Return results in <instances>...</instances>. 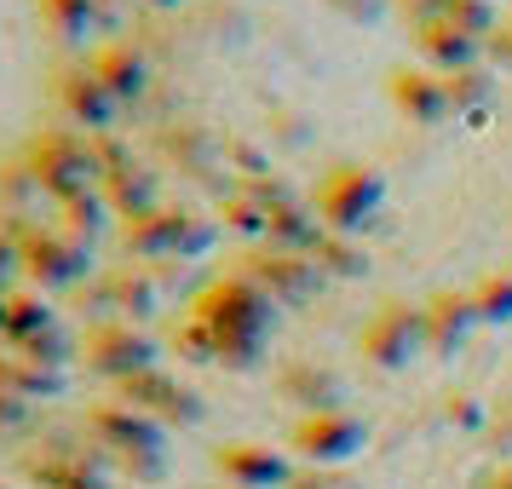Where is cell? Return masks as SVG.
<instances>
[{
    "instance_id": "3",
    "label": "cell",
    "mask_w": 512,
    "mask_h": 489,
    "mask_svg": "<svg viewBox=\"0 0 512 489\" xmlns=\"http://www.w3.org/2000/svg\"><path fill=\"white\" fill-rule=\"evenodd\" d=\"M24 162L35 167L47 202H70V196H81V190H98V179H104V173H98V156H93V139L75 133V127H64V121L29 133Z\"/></svg>"
},
{
    "instance_id": "39",
    "label": "cell",
    "mask_w": 512,
    "mask_h": 489,
    "mask_svg": "<svg viewBox=\"0 0 512 489\" xmlns=\"http://www.w3.org/2000/svg\"><path fill=\"white\" fill-rule=\"evenodd\" d=\"M29 426H35V403H24V397H12V392H0V443L29 438Z\"/></svg>"
},
{
    "instance_id": "41",
    "label": "cell",
    "mask_w": 512,
    "mask_h": 489,
    "mask_svg": "<svg viewBox=\"0 0 512 489\" xmlns=\"http://www.w3.org/2000/svg\"><path fill=\"white\" fill-rule=\"evenodd\" d=\"M93 156H98V173H116V167L133 162V144L121 139V127H116V133H98L93 139Z\"/></svg>"
},
{
    "instance_id": "31",
    "label": "cell",
    "mask_w": 512,
    "mask_h": 489,
    "mask_svg": "<svg viewBox=\"0 0 512 489\" xmlns=\"http://www.w3.org/2000/svg\"><path fill=\"white\" fill-rule=\"evenodd\" d=\"M213 219H219V231H236L242 242H265V208H259L242 185H231L225 196H219Z\"/></svg>"
},
{
    "instance_id": "35",
    "label": "cell",
    "mask_w": 512,
    "mask_h": 489,
    "mask_svg": "<svg viewBox=\"0 0 512 489\" xmlns=\"http://www.w3.org/2000/svg\"><path fill=\"white\" fill-rule=\"evenodd\" d=\"M116 472H121V478H133L139 489L162 484V478H167V449H139V455H116Z\"/></svg>"
},
{
    "instance_id": "29",
    "label": "cell",
    "mask_w": 512,
    "mask_h": 489,
    "mask_svg": "<svg viewBox=\"0 0 512 489\" xmlns=\"http://www.w3.org/2000/svg\"><path fill=\"white\" fill-rule=\"evenodd\" d=\"M443 87H449V110H455V116L478 121L489 110V98H495V70H489V64H472V70L443 75Z\"/></svg>"
},
{
    "instance_id": "51",
    "label": "cell",
    "mask_w": 512,
    "mask_h": 489,
    "mask_svg": "<svg viewBox=\"0 0 512 489\" xmlns=\"http://www.w3.org/2000/svg\"><path fill=\"white\" fill-rule=\"evenodd\" d=\"M0 489H12V484H0Z\"/></svg>"
},
{
    "instance_id": "34",
    "label": "cell",
    "mask_w": 512,
    "mask_h": 489,
    "mask_svg": "<svg viewBox=\"0 0 512 489\" xmlns=\"http://www.w3.org/2000/svg\"><path fill=\"white\" fill-rule=\"evenodd\" d=\"M225 167L236 173V185H248V179H271V150L248 133H225Z\"/></svg>"
},
{
    "instance_id": "32",
    "label": "cell",
    "mask_w": 512,
    "mask_h": 489,
    "mask_svg": "<svg viewBox=\"0 0 512 489\" xmlns=\"http://www.w3.org/2000/svg\"><path fill=\"white\" fill-rule=\"evenodd\" d=\"M311 259L323 265V277H369V248H363L357 236L323 231V242L311 248Z\"/></svg>"
},
{
    "instance_id": "21",
    "label": "cell",
    "mask_w": 512,
    "mask_h": 489,
    "mask_svg": "<svg viewBox=\"0 0 512 489\" xmlns=\"http://www.w3.org/2000/svg\"><path fill=\"white\" fill-rule=\"evenodd\" d=\"M179 225H185V208H173V202L139 213V219L121 225V254L144 259V265L150 259H179Z\"/></svg>"
},
{
    "instance_id": "11",
    "label": "cell",
    "mask_w": 512,
    "mask_h": 489,
    "mask_svg": "<svg viewBox=\"0 0 512 489\" xmlns=\"http://www.w3.org/2000/svg\"><path fill=\"white\" fill-rule=\"evenodd\" d=\"M357 346L374 369H409L420 351H426V311L415 300H380L374 317L363 323Z\"/></svg>"
},
{
    "instance_id": "36",
    "label": "cell",
    "mask_w": 512,
    "mask_h": 489,
    "mask_svg": "<svg viewBox=\"0 0 512 489\" xmlns=\"http://www.w3.org/2000/svg\"><path fill=\"white\" fill-rule=\"evenodd\" d=\"M443 420H449V426H461V432H484L489 409H484V397H478V392H449V397H443Z\"/></svg>"
},
{
    "instance_id": "10",
    "label": "cell",
    "mask_w": 512,
    "mask_h": 489,
    "mask_svg": "<svg viewBox=\"0 0 512 489\" xmlns=\"http://www.w3.org/2000/svg\"><path fill=\"white\" fill-rule=\"evenodd\" d=\"M369 443V420L351 409H328V415H300L288 426V455L300 466H346L351 455H363Z\"/></svg>"
},
{
    "instance_id": "46",
    "label": "cell",
    "mask_w": 512,
    "mask_h": 489,
    "mask_svg": "<svg viewBox=\"0 0 512 489\" xmlns=\"http://www.w3.org/2000/svg\"><path fill=\"white\" fill-rule=\"evenodd\" d=\"M328 6H334L340 18H351V24H374V18H380L392 0H328Z\"/></svg>"
},
{
    "instance_id": "2",
    "label": "cell",
    "mask_w": 512,
    "mask_h": 489,
    "mask_svg": "<svg viewBox=\"0 0 512 489\" xmlns=\"http://www.w3.org/2000/svg\"><path fill=\"white\" fill-rule=\"evenodd\" d=\"M277 311H282V305L271 300L259 282L242 277V271L208 277L196 294H190V317H202L219 340H271Z\"/></svg>"
},
{
    "instance_id": "28",
    "label": "cell",
    "mask_w": 512,
    "mask_h": 489,
    "mask_svg": "<svg viewBox=\"0 0 512 489\" xmlns=\"http://www.w3.org/2000/svg\"><path fill=\"white\" fill-rule=\"evenodd\" d=\"M41 202H47V190L35 179V167L24 162V150L18 156H0V213H24V219H41Z\"/></svg>"
},
{
    "instance_id": "47",
    "label": "cell",
    "mask_w": 512,
    "mask_h": 489,
    "mask_svg": "<svg viewBox=\"0 0 512 489\" xmlns=\"http://www.w3.org/2000/svg\"><path fill=\"white\" fill-rule=\"evenodd\" d=\"M484 489H512V461H501L495 472L484 478Z\"/></svg>"
},
{
    "instance_id": "25",
    "label": "cell",
    "mask_w": 512,
    "mask_h": 489,
    "mask_svg": "<svg viewBox=\"0 0 512 489\" xmlns=\"http://www.w3.org/2000/svg\"><path fill=\"white\" fill-rule=\"evenodd\" d=\"M0 392L24 397V403H52V397H64V369L29 363L24 351L0 346Z\"/></svg>"
},
{
    "instance_id": "15",
    "label": "cell",
    "mask_w": 512,
    "mask_h": 489,
    "mask_svg": "<svg viewBox=\"0 0 512 489\" xmlns=\"http://www.w3.org/2000/svg\"><path fill=\"white\" fill-rule=\"evenodd\" d=\"M87 64L110 87V98L127 110V127H133V116L144 110V98L156 93V70H150V58L139 52V41H98L87 52Z\"/></svg>"
},
{
    "instance_id": "9",
    "label": "cell",
    "mask_w": 512,
    "mask_h": 489,
    "mask_svg": "<svg viewBox=\"0 0 512 489\" xmlns=\"http://www.w3.org/2000/svg\"><path fill=\"white\" fill-rule=\"evenodd\" d=\"M156 351L162 346H156L139 323H121V317L93 323L75 340V357L87 363V374L110 380V386H121V380H133V374H144V369H156Z\"/></svg>"
},
{
    "instance_id": "22",
    "label": "cell",
    "mask_w": 512,
    "mask_h": 489,
    "mask_svg": "<svg viewBox=\"0 0 512 489\" xmlns=\"http://www.w3.org/2000/svg\"><path fill=\"white\" fill-rule=\"evenodd\" d=\"M409 41H415V64H426V70H438V75L484 64V41L461 35L455 24H420V29H409Z\"/></svg>"
},
{
    "instance_id": "13",
    "label": "cell",
    "mask_w": 512,
    "mask_h": 489,
    "mask_svg": "<svg viewBox=\"0 0 512 489\" xmlns=\"http://www.w3.org/2000/svg\"><path fill=\"white\" fill-rule=\"evenodd\" d=\"M208 466L219 472V484H231V489H288V478H294V455L259 438L213 443Z\"/></svg>"
},
{
    "instance_id": "40",
    "label": "cell",
    "mask_w": 512,
    "mask_h": 489,
    "mask_svg": "<svg viewBox=\"0 0 512 489\" xmlns=\"http://www.w3.org/2000/svg\"><path fill=\"white\" fill-rule=\"evenodd\" d=\"M489 449L501 455V461H512V397H501V403H489V426H484Z\"/></svg>"
},
{
    "instance_id": "24",
    "label": "cell",
    "mask_w": 512,
    "mask_h": 489,
    "mask_svg": "<svg viewBox=\"0 0 512 489\" xmlns=\"http://www.w3.org/2000/svg\"><path fill=\"white\" fill-rule=\"evenodd\" d=\"M265 242L311 254V248L323 242V219H317V208H311V202H300V196H282V202H271V208H265Z\"/></svg>"
},
{
    "instance_id": "17",
    "label": "cell",
    "mask_w": 512,
    "mask_h": 489,
    "mask_svg": "<svg viewBox=\"0 0 512 489\" xmlns=\"http://www.w3.org/2000/svg\"><path fill=\"white\" fill-rule=\"evenodd\" d=\"M420 311H426V357H455L484 328L478 305H472V288H438V294L420 300Z\"/></svg>"
},
{
    "instance_id": "38",
    "label": "cell",
    "mask_w": 512,
    "mask_h": 489,
    "mask_svg": "<svg viewBox=\"0 0 512 489\" xmlns=\"http://www.w3.org/2000/svg\"><path fill=\"white\" fill-rule=\"evenodd\" d=\"M288 489H357V478H351L346 466H300L294 461Z\"/></svg>"
},
{
    "instance_id": "5",
    "label": "cell",
    "mask_w": 512,
    "mask_h": 489,
    "mask_svg": "<svg viewBox=\"0 0 512 489\" xmlns=\"http://www.w3.org/2000/svg\"><path fill=\"white\" fill-rule=\"evenodd\" d=\"M231 271H242L248 282H259L282 311H305V305L323 294V265L300 248H277V242H248L242 254H236Z\"/></svg>"
},
{
    "instance_id": "23",
    "label": "cell",
    "mask_w": 512,
    "mask_h": 489,
    "mask_svg": "<svg viewBox=\"0 0 512 489\" xmlns=\"http://www.w3.org/2000/svg\"><path fill=\"white\" fill-rule=\"evenodd\" d=\"M35 18H41L64 47H87V41H98V35L110 29V18H104L98 0H35Z\"/></svg>"
},
{
    "instance_id": "49",
    "label": "cell",
    "mask_w": 512,
    "mask_h": 489,
    "mask_svg": "<svg viewBox=\"0 0 512 489\" xmlns=\"http://www.w3.org/2000/svg\"><path fill=\"white\" fill-rule=\"evenodd\" d=\"M6 300H12V294H0V334H6Z\"/></svg>"
},
{
    "instance_id": "30",
    "label": "cell",
    "mask_w": 512,
    "mask_h": 489,
    "mask_svg": "<svg viewBox=\"0 0 512 489\" xmlns=\"http://www.w3.org/2000/svg\"><path fill=\"white\" fill-rule=\"evenodd\" d=\"M167 351H173L179 363H190V369H196V363H219V334H213L202 317H190L185 311L179 323L167 328Z\"/></svg>"
},
{
    "instance_id": "18",
    "label": "cell",
    "mask_w": 512,
    "mask_h": 489,
    "mask_svg": "<svg viewBox=\"0 0 512 489\" xmlns=\"http://www.w3.org/2000/svg\"><path fill=\"white\" fill-rule=\"evenodd\" d=\"M386 98H392V110L403 121H415V127H438L449 121V87H443L438 70H426V64H397L386 75Z\"/></svg>"
},
{
    "instance_id": "14",
    "label": "cell",
    "mask_w": 512,
    "mask_h": 489,
    "mask_svg": "<svg viewBox=\"0 0 512 489\" xmlns=\"http://www.w3.org/2000/svg\"><path fill=\"white\" fill-rule=\"evenodd\" d=\"M81 432L104 443L110 461H116V455H139V449H167V426H156L150 415H139V409L121 403V397H98V403H87Z\"/></svg>"
},
{
    "instance_id": "43",
    "label": "cell",
    "mask_w": 512,
    "mask_h": 489,
    "mask_svg": "<svg viewBox=\"0 0 512 489\" xmlns=\"http://www.w3.org/2000/svg\"><path fill=\"white\" fill-rule=\"evenodd\" d=\"M392 12H397L409 29H420V24H443L449 0H392Z\"/></svg>"
},
{
    "instance_id": "19",
    "label": "cell",
    "mask_w": 512,
    "mask_h": 489,
    "mask_svg": "<svg viewBox=\"0 0 512 489\" xmlns=\"http://www.w3.org/2000/svg\"><path fill=\"white\" fill-rule=\"evenodd\" d=\"M98 190H104L110 213H116L121 225H127V219H139V213L162 208V167L144 162V156H133L127 167L104 173V179H98Z\"/></svg>"
},
{
    "instance_id": "26",
    "label": "cell",
    "mask_w": 512,
    "mask_h": 489,
    "mask_svg": "<svg viewBox=\"0 0 512 489\" xmlns=\"http://www.w3.org/2000/svg\"><path fill=\"white\" fill-rule=\"evenodd\" d=\"M58 328V311L41 288H12V300H6V334H0V346H24L35 334H47Z\"/></svg>"
},
{
    "instance_id": "7",
    "label": "cell",
    "mask_w": 512,
    "mask_h": 489,
    "mask_svg": "<svg viewBox=\"0 0 512 489\" xmlns=\"http://www.w3.org/2000/svg\"><path fill=\"white\" fill-rule=\"evenodd\" d=\"M47 104L64 116V127H75V133H87V139H98V133H116V127H127V110H121L116 98H110V87L93 75V64L81 58V64H58L47 81Z\"/></svg>"
},
{
    "instance_id": "33",
    "label": "cell",
    "mask_w": 512,
    "mask_h": 489,
    "mask_svg": "<svg viewBox=\"0 0 512 489\" xmlns=\"http://www.w3.org/2000/svg\"><path fill=\"white\" fill-rule=\"evenodd\" d=\"M472 305H478V323L484 328L512 323V271H489V277L472 282Z\"/></svg>"
},
{
    "instance_id": "50",
    "label": "cell",
    "mask_w": 512,
    "mask_h": 489,
    "mask_svg": "<svg viewBox=\"0 0 512 489\" xmlns=\"http://www.w3.org/2000/svg\"><path fill=\"white\" fill-rule=\"evenodd\" d=\"M208 489H231V484H208Z\"/></svg>"
},
{
    "instance_id": "44",
    "label": "cell",
    "mask_w": 512,
    "mask_h": 489,
    "mask_svg": "<svg viewBox=\"0 0 512 489\" xmlns=\"http://www.w3.org/2000/svg\"><path fill=\"white\" fill-rule=\"evenodd\" d=\"M484 58L501 75H512V18H501V24H495V35L484 41Z\"/></svg>"
},
{
    "instance_id": "42",
    "label": "cell",
    "mask_w": 512,
    "mask_h": 489,
    "mask_svg": "<svg viewBox=\"0 0 512 489\" xmlns=\"http://www.w3.org/2000/svg\"><path fill=\"white\" fill-rule=\"evenodd\" d=\"M271 127H265V139L288 144V150H300L305 139H311V127H305V116H294V110H277V116H265Z\"/></svg>"
},
{
    "instance_id": "1",
    "label": "cell",
    "mask_w": 512,
    "mask_h": 489,
    "mask_svg": "<svg viewBox=\"0 0 512 489\" xmlns=\"http://www.w3.org/2000/svg\"><path fill=\"white\" fill-rule=\"evenodd\" d=\"M18 472L35 489H104L116 461L87 432H41V438H29L18 449Z\"/></svg>"
},
{
    "instance_id": "16",
    "label": "cell",
    "mask_w": 512,
    "mask_h": 489,
    "mask_svg": "<svg viewBox=\"0 0 512 489\" xmlns=\"http://www.w3.org/2000/svg\"><path fill=\"white\" fill-rule=\"evenodd\" d=\"M277 397L294 403L300 415H328V409H346V374L317 357H294L277 369Z\"/></svg>"
},
{
    "instance_id": "27",
    "label": "cell",
    "mask_w": 512,
    "mask_h": 489,
    "mask_svg": "<svg viewBox=\"0 0 512 489\" xmlns=\"http://www.w3.org/2000/svg\"><path fill=\"white\" fill-rule=\"evenodd\" d=\"M110 219H116V213L104 202V190H81L70 202H58V213H52V225L64 236H75V242H87V248H98V236H104Z\"/></svg>"
},
{
    "instance_id": "48",
    "label": "cell",
    "mask_w": 512,
    "mask_h": 489,
    "mask_svg": "<svg viewBox=\"0 0 512 489\" xmlns=\"http://www.w3.org/2000/svg\"><path fill=\"white\" fill-rule=\"evenodd\" d=\"M144 12H150V18H162V12H179V6H185V0H139Z\"/></svg>"
},
{
    "instance_id": "6",
    "label": "cell",
    "mask_w": 512,
    "mask_h": 489,
    "mask_svg": "<svg viewBox=\"0 0 512 489\" xmlns=\"http://www.w3.org/2000/svg\"><path fill=\"white\" fill-rule=\"evenodd\" d=\"M150 144H156V162L173 167L179 179H190V185H208V190H219V196H225V133H213L208 121L167 116V121H156Z\"/></svg>"
},
{
    "instance_id": "4",
    "label": "cell",
    "mask_w": 512,
    "mask_h": 489,
    "mask_svg": "<svg viewBox=\"0 0 512 489\" xmlns=\"http://www.w3.org/2000/svg\"><path fill=\"white\" fill-rule=\"evenodd\" d=\"M380 202H386V179L369 162H334L311 190V208L323 219V231L334 236H363L374 225Z\"/></svg>"
},
{
    "instance_id": "8",
    "label": "cell",
    "mask_w": 512,
    "mask_h": 489,
    "mask_svg": "<svg viewBox=\"0 0 512 489\" xmlns=\"http://www.w3.org/2000/svg\"><path fill=\"white\" fill-rule=\"evenodd\" d=\"M18 254H24V282L41 288V294H75L81 282L93 277V248L75 242V236H64L52 219H41V225L18 242Z\"/></svg>"
},
{
    "instance_id": "20",
    "label": "cell",
    "mask_w": 512,
    "mask_h": 489,
    "mask_svg": "<svg viewBox=\"0 0 512 489\" xmlns=\"http://www.w3.org/2000/svg\"><path fill=\"white\" fill-rule=\"evenodd\" d=\"M104 288H110V305H116L121 323H139V328L167 305L162 282L150 277V265H139V259H121V265H110V271H104Z\"/></svg>"
},
{
    "instance_id": "37",
    "label": "cell",
    "mask_w": 512,
    "mask_h": 489,
    "mask_svg": "<svg viewBox=\"0 0 512 489\" xmlns=\"http://www.w3.org/2000/svg\"><path fill=\"white\" fill-rule=\"evenodd\" d=\"M265 346L271 340H219V369L225 374H254L265 363Z\"/></svg>"
},
{
    "instance_id": "45",
    "label": "cell",
    "mask_w": 512,
    "mask_h": 489,
    "mask_svg": "<svg viewBox=\"0 0 512 489\" xmlns=\"http://www.w3.org/2000/svg\"><path fill=\"white\" fill-rule=\"evenodd\" d=\"M24 277V254H18V242L0 231V294H12V282Z\"/></svg>"
},
{
    "instance_id": "12",
    "label": "cell",
    "mask_w": 512,
    "mask_h": 489,
    "mask_svg": "<svg viewBox=\"0 0 512 489\" xmlns=\"http://www.w3.org/2000/svg\"><path fill=\"white\" fill-rule=\"evenodd\" d=\"M116 397H121V403H133L139 415H150L156 426H167V432H173V426H196V420L208 415L202 392L185 386V380H179L173 369H162V363H156V369H144V374H133V380H121Z\"/></svg>"
}]
</instances>
